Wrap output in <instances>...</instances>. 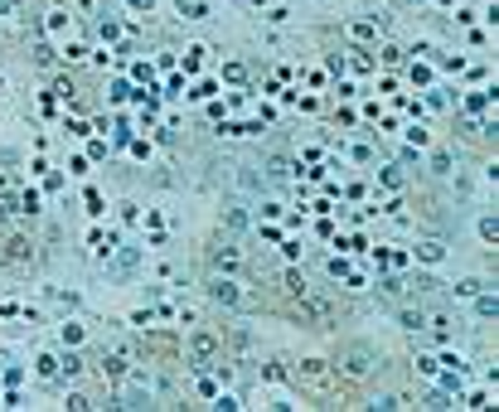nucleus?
Instances as JSON below:
<instances>
[{
    "instance_id": "nucleus-7",
    "label": "nucleus",
    "mask_w": 499,
    "mask_h": 412,
    "mask_svg": "<svg viewBox=\"0 0 499 412\" xmlns=\"http://www.w3.org/2000/svg\"><path fill=\"white\" fill-rule=\"evenodd\" d=\"M223 223H228V228H233V233H243V228H247V208H223Z\"/></svg>"
},
{
    "instance_id": "nucleus-1",
    "label": "nucleus",
    "mask_w": 499,
    "mask_h": 412,
    "mask_svg": "<svg viewBox=\"0 0 499 412\" xmlns=\"http://www.w3.org/2000/svg\"><path fill=\"white\" fill-rule=\"evenodd\" d=\"M378 364H383V359H378L374 344H359V339H354V344L339 349V369H344V379H369Z\"/></svg>"
},
{
    "instance_id": "nucleus-13",
    "label": "nucleus",
    "mask_w": 499,
    "mask_h": 412,
    "mask_svg": "<svg viewBox=\"0 0 499 412\" xmlns=\"http://www.w3.org/2000/svg\"><path fill=\"white\" fill-rule=\"evenodd\" d=\"M383 296H393V301L402 296V282H398V277H388V282H383Z\"/></svg>"
},
{
    "instance_id": "nucleus-6",
    "label": "nucleus",
    "mask_w": 499,
    "mask_h": 412,
    "mask_svg": "<svg viewBox=\"0 0 499 412\" xmlns=\"http://www.w3.org/2000/svg\"><path fill=\"white\" fill-rule=\"evenodd\" d=\"M398 320H402V330H422V325H427V310L422 306H402Z\"/></svg>"
},
{
    "instance_id": "nucleus-8",
    "label": "nucleus",
    "mask_w": 499,
    "mask_h": 412,
    "mask_svg": "<svg viewBox=\"0 0 499 412\" xmlns=\"http://www.w3.org/2000/svg\"><path fill=\"white\" fill-rule=\"evenodd\" d=\"M102 374H107V379H121V374H126V359H121V354L102 359Z\"/></svg>"
},
{
    "instance_id": "nucleus-12",
    "label": "nucleus",
    "mask_w": 499,
    "mask_h": 412,
    "mask_svg": "<svg viewBox=\"0 0 499 412\" xmlns=\"http://www.w3.org/2000/svg\"><path fill=\"white\" fill-rule=\"evenodd\" d=\"M213 267H238V257H233V252H223V247H218V252H213Z\"/></svg>"
},
{
    "instance_id": "nucleus-10",
    "label": "nucleus",
    "mask_w": 499,
    "mask_h": 412,
    "mask_svg": "<svg viewBox=\"0 0 499 412\" xmlns=\"http://www.w3.org/2000/svg\"><path fill=\"white\" fill-rule=\"evenodd\" d=\"M480 238H485V243H495V238H499V228H495V218H480Z\"/></svg>"
},
{
    "instance_id": "nucleus-2",
    "label": "nucleus",
    "mask_w": 499,
    "mask_h": 412,
    "mask_svg": "<svg viewBox=\"0 0 499 412\" xmlns=\"http://www.w3.org/2000/svg\"><path fill=\"white\" fill-rule=\"evenodd\" d=\"M190 359H194V364H213V359H218V335H213V330H194V335H190Z\"/></svg>"
},
{
    "instance_id": "nucleus-4",
    "label": "nucleus",
    "mask_w": 499,
    "mask_h": 412,
    "mask_svg": "<svg viewBox=\"0 0 499 412\" xmlns=\"http://www.w3.org/2000/svg\"><path fill=\"white\" fill-rule=\"evenodd\" d=\"M208 296H213L218 306H238V301H243L238 282H228V277H213V282H208Z\"/></svg>"
},
{
    "instance_id": "nucleus-9",
    "label": "nucleus",
    "mask_w": 499,
    "mask_h": 412,
    "mask_svg": "<svg viewBox=\"0 0 499 412\" xmlns=\"http://www.w3.org/2000/svg\"><path fill=\"white\" fill-rule=\"evenodd\" d=\"M431 170H436V175H446V170H451V155H446V151H436V155H431Z\"/></svg>"
},
{
    "instance_id": "nucleus-11",
    "label": "nucleus",
    "mask_w": 499,
    "mask_h": 412,
    "mask_svg": "<svg viewBox=\"0 0 499 412\" xmlns=\"http://www.w3.org/2000/svg\"><path fill=\"white\" fill-rule=\"evenodd\" d=\"M286 291H296V296H305V282H300V272H286Z\"/></svg>"
},
{
    "instance_id": "nucleus-3",
    "label": "nucleus",
    "mask_w": 499,
    "mask_h": 412,
    "mask_svg": "<svg viewBox=\"0 0 499 412\" xmlns=\"http://www.w3.org/2000/svg\"><path fill=\"white\" fill-rule=\"evenodd\" d=\"M296 379L310 388V393H325V388H330V364H325V359H305Z\"/></svg>"
},
{
    "instance_id": "nucleus-5",
    "label": "nucleus",
    "mask_w": 499,
    "mask_h": 412,
    "mask_svg": "<svg viewBox=\"0 0 499 412\" xmlns=\"http://www.w3.org/2000/svg\"><path fill=\"white\" fill-rule=\"evenodd\" d=\"M267 180H272V185H286V180H291V160H286V155L267 160Z\"/></svg>"
},
{
    "instance_id": "nucleus-14",
    "label": "nucleus",
    "mask_w": 499,
    "mask_h": 412,
    "mask_svg": "<svg viewBox=\"0 0 499 412\" xmlns=\"http://www.w3.org/2000/svg\"><path fill=\"white\" fill-rule=\"evenodd\" d=\"M475 310H480V315H495L499 306H495V296H480V301H475Z\"/></svg>"
}]
</instances>
